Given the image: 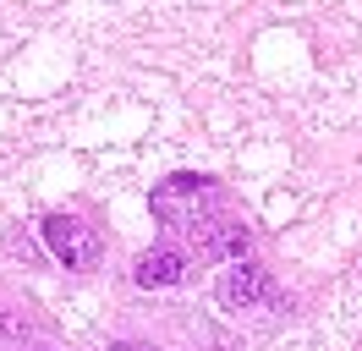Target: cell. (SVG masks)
Returning a JSON list of instances; mask_svg holds the SVG:
<instances>
[{"mask_svg": "<svg viewBox=\"0 0 362 351\" xmlns=\"http://www.w3.org/2000/svg\"><path fill=\"white\" fill-rule=\"evenodd\" d=\"M110 351H148V346H110Z\"/></svg>", "mask_w": 362, "mask_h": 351, "instance_id": "5b68a950", "label": "cell"}, {"mask_svg": "<svg viewBox=\"0 0 362 351\" xmlns=\"http://www.w3.org/2000/svg\"><path fill=\"white\" fill-rule=\"evenodd\" d=\"M220 297H226L230 307H258V302L274 297V285H269V275H264L258 263H236L226 280H220Z\"/></svg>", "mask_w": 362, "mask_h": 351, "instance_id": "3957f363", "label": "cell"}, {"mask_svg": "<svg viewBox=\"0 0 362 351\" xmlns=\"http://www.w3.org/2000/svg\"><path fill=\"white\" fill-rule=\"evenodd\" d=\"M187 280V253L181 247H148L137 258V285H181Z\"/></svg>", "mask_w": 362, "mask_h": 351, "instance_id": "277c9868", "label": "cell"}, {"mask_svg": "<svg viewBox=\"0 0 362 351\" xmlns=\"http://www.w3.org/2000/svg\"><path fill=\"white\" fill-rule=\"evenodd\" d=\"M45 241H49V253L61 263H71V269H93L99 263V231L83 225V219H71V214H49Z\"/></svg>", "mask_w": 362, "mask_h": 351, "instance_id": "7a4b0ae2", "label": "cell"}, {"mask_svg": "<svg viewBox=\"0 0 362 351\" xmlns=\"http://www.w3.org/2000/svg\"><path fill=\"white\" fill-rule=\"evenodd\" d=\"M220 197L226 192L209 176H170L154 187V214L170 231H204V225H220Z\"/></svg>", "mask_w": 362, "mask_h": 351, "instance_id": "6da1fadb", "label": "cell"}]
</instances>
